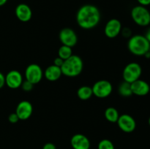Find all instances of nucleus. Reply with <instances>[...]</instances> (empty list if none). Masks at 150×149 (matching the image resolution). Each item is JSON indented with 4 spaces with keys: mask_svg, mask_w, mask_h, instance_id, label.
Here are the masks:
<instances>
[{
    "mask_svg": "<svg viewBox=\"0 0 150 149\" xmlns=\"http://www.w3.org/2000/svg\"><path fill=\"white\" fill-rule=\"evenodd\" d=\"M137 1L140 5L144 6V7L150 5V0H137Z\"/></svg>",
    "mask_w": 150,
    "mask_h": 149,
    "instance_id": "obj_28",
    "label": "nucleus"
},
{
    "mask_svg": "<svg viewBox=\"0 0 150 149\" xmlns=\"http://www.w3.org/2000/svg\"><path fill=\"white\" fill-rule=\"evenodd\" d=\"M121 32L125 37H129L131 35V30H130L129 28H124V29H122Z\"/></svg>",
    "mask_w": 150,
    "mask_h": 149,
    "instance_id": "obj_24",
    "label": "nucleus"
},
{
    "mask_svg": "<svg viewBox=\"0 0 150 149\" xmlns=\"http://www.w3.org/2000/svg\"><path fill=\"white\" fill-rule=\"evenodd\" d=\"M150 43L143 35L136 34L131 37L127 42V48L135 56H144L149 51Z\"/></svg>",
    "mask_w": 150,
    "mask_h": 149,
    "instance_id": "obj_3",
    "label": "nucleus"
},
{
    "mask_svg": "<svg viewBox=\"0 0 150 149\" xmlns=\"http://www.w3.org/2000/svg\"><path fill=\"white\" fill-rule=\"evenodd\" d=\"M131 18L137 25L147 26L150 24V12L146 7L138 5L131 10Z\"/></svg>",
    "mask_w": 150,
    "mask_h": 149,
    "instance_id": "obj_4",
    "label": "nucleus"
},
{
    "mask_svg": "<svg viewBox=\"0 0 150 149\" xmlns=\"http://www.w3.org/2000/svg\"><path fill=\"white\" fill-rule=\"evenodd\" d=\"M7 0H0V7L1 6H3L4 4H5L7 3Z\"/></svg>",
    "mask_w": 150,
    "mask_h": 149,
    "instance_id": "obj_30",
    "label": "nucleus"
},
{
    "mask_svg": "<svg viewBox=\"0 0 150 149\" xmlns=\"http://www.w3.org/2000/svg\"><path fill=\"white\" fill-rule=\"evenodd\" d=\"M122 29V27L121 22L118 19L113 18L107 22L104 29V32L107 37L112 39L115 38L121 33Z\"/></svg>",
    "mask_w": 150,
    "mask_h": 149,
    "instance_id": "obj_10",
    "label": "nucleus"
},
{
    "mask_svg": "<svg viewBox=\"0 0 150 149\" xmlns=\"http://www.w3.org/2000/svg\"><path fill=\"white\" fill-rule=\"evenodd\" d=\"M4 85H5V76L0 72V89H2Z\"/></svg>",
    "mask_w": 150,
    "mask_h": 149,
    "instance_id": "obj_27",
    "label": "nucleus"
},
{
    "mask_svg": "<svg viewBox=\"0 0 150 149\" xmlns=\"http://www.w3.org/2000/svg\"><path fill=\"white\" fill-rule=\"evenodd\" d=\"M73 55V52H72V48L66 45H62L59 48L58 51V56L62 58L63 60H66L67 58H70L71 56Z\"/></svg>",
    "mask_w": 150,
    "mask_h": 149,
    "instance_id": "obj_20",
    "label": "nucleus"
},
{
    "mask_svg": "<svg viewBox=\"0 0 150 149\" xmlns=\"http://www.w3.org/2000/svg\"><path fill=\"white\" fill-rule=\"evenodd\" d=\"M130 85H131L132 93L136 96H146L150 91V86L149 83L145 80L139 79L133 83H130Z\"/></svg>",
    "mask_w": 150,
    "mask_h": 149,
    "instance_id": "obj_13",
    "label": "nucleus"
},
{
    "mask_svg": "<svg viewBox=\"0 0 150 149\" xmlns=\"http://www.w3.org/2000/svg\"><path fill=\"white\" fill-rule=\"evenodd\" d=\"M21 87L22 88V89H23L24 91L29 92V91H32V89H33L34 84H33V83H31V82H29V81H28V80H23V83H22Z\"/></svg>",
    "mask_w": 150,
    "mask_h": 149,
    "instance_id": "obj_22",
    "label": "nucleus"
},
{
    "mask_svg": "<svg viewBox=\"0 0 150 149\" xmlns=\"http://www.w3.org/2000/svg\"><path fill=\"white\" fill-rule=\"evenodd\" d=\"M119 93L121 96H124V97H128L130 96L133 93H132V89H131V85L130 83H127V82L124 81L120 85L118 89Z\"/></svg>",
    "mask_w": 150,
    "mask_h": 149,
    "instance_id": "obj_19",
    "label": "nucleus"
},
{
    "mask_svg": "<svg viewBox=\"0 0 150 149\" xmlns=\"http://www.w3.org/2000/svg\"><path fill=\"white\" fill-rule=\"evenodd\" d=\"M144 56L146 57V58H150V51H149L144 54Z\"/></svg>",
    "mask_w": 150,
    "mask_h": 149,
    "instance_id": "obj_31",
    "label": "nucleus"
},
{
    "mask_svg": "<svg viewBox=\"0 0 150 149\" xmlns=\"http://www.w3.org/2000/svg\"><path fill=\"white\" fill-rule=\"evenodd\" d=\"M42 149H57V147H56V145L54 143H48L44 145Z\"/></svg>",
    "mask_w": 150,
    "mask_h": 149,
    "instance_id": "obj_26",
    "label": "nucleus"
},
{
    "mask_svg": "<svg viewBox=\"0 0 150 149\" xmlns=\"http://www.w3.org/2000/svg\"><path fill=\"white\" fill-rule=\"evenodd\" d=\"M117 124L120 129L126 133L133 132L136 128V122L133 117L128 114H122L120 115Z\"/></svg>",
    "mask_w": 150,
    "mask_h": 149,
    "instance_id": "obj_8",
    "label": "nucleus"
},
{
    "mask_svg": "<svg viewBox=\"0 0 150 149\" xmlns=\"http://www.w3.org/2000/svg\"><path fill=\"white\" fill-rule=\"evenodd\" d=\"M8 121H10L11 124H16V123L19 121V118L18 117L17 114H16V112H13V113L9 115Z\"/></svg>",
    "mask_w": 150,
    "mask_h": 149,
    "instance_id": "obj_23",
    "label": "nucleus"
},
{
    "mask_svg": "<svg viewBox=\"0 0 150 149\" xmlns=\"http://www.w3.org/2000/svg\"><path fill=\"white\" fill-rule=\"evenodd\" d=\"M98 149H115L112 142L108 139H103L98 143Z\"/></svg>",
    "mask_w": 150,
    "mask_h": 149,
    "instance_id": "obj_21",
    "label": "nucleus"
},
{
    "mask_svg": "<svg viewBox=\"0 0 150 149\" xmlns=\"http://www.w3.org/2000/svg\"><path fill=\"white\" fill-rule=\"evenodd\" d=\"M70 144L73 149H89L90 142L86 136L82 134H76L72 137Z\"/></svg>",
    "mask_w": 150,
    "mask_h": 149,
    "instance_id": "obj_14",
    "label": "nucleus"
},
{
    "mask_svg": "<svg viewBox=\"0 0 150 149\" xmlns=\"http://www.w3.org/2000/svg\"><path fill=\"white\" fill-rule=\"evenodd\" d=\"M142 74V68L139 64L136 62L129 63L125 67L122 72L124 81L132 83L140 78Z\"/></svg>",
    "mask_w": 150,
    "mask_h": 149,
    "instance_id": "obj_5",
    "label": "nucleus"
},
{
    "mask_svg": "<svg viewBox=\"0 0 150 149\" xmlns=\"http://www.w3.org/2000/svg\"><path fill=\"white\" fill-rule=\"evenodd\" d=\"M100 13L97 7L92 4H85L79 8L76 14L78 25L83 29H92L99 23Z\"/></svg>",
    "mask_w": 150,
    "mask_h": 149,
    "instance_id": "obj_1",
    "label": "nucleus"
},
{
    "mask_svg": "<svg viewBox=\"0 0 150 149\" xmlns=\"http://www.w3.org/2000/svg\"><path fill=\"white\" fill-rule=\"evenodd\" d=\"M92 89L93 95L98 98L103 99L111 94L113 91V86L108 80H100L93 85Z\"/></svg>",
    "mask_w": 150,
    "mask_h": 149,
    "instance_id": "obj_6",
    "label": "nucleus"
},
{
    "mask_svg": "<svg viewBox=\"0 0 150 149\" xmlns=\"http://www.w3.org/2000/svg\"><path fill=\"white\" fill-rule=\"evenodd\" d=\"M62 73L61 67H57V66L53 65L49 66L45 69V72L43 73V75L45 76V78L51 82H54L58 80L62 76Z\"/></svg>",
    "mask_w": 150,
    "mask_h": 149,
    "instance_id": "obj_16",
    "label": "nucleus"
},
{
    "mask_svg": "<svg viewBox=\"0 0 150 149\" xmlns=\"http://www.w3.org/2000/svg\"><path fill=\"white\" fill-rule=\"evenodd\" d=\"M78 97L81 100H87L90 99L93 95L92 87L88 86H83L79 88L77 91Z\"/></svg>",
    "mask_w": 150,
    "mask_h": 149,
    "instance_id": "obj_18",
    "label": "nucleus"
},
{
    "mask_svg": "<svg viewBox=\"0 0 150 149\" xmlns=\"http://www.w3.org/2000/svg\"><path fill=\"white\" fill-rule=\"evenodd\" d=\"M43 76V72L42 68L37 64H31L25 70V77L26 80L31 82L34 85L40 83Z\"/></svg>",
    "mask_w": 150,
    "mask_h": 149,
    "instance_id": "obj_7",
    "label": "nucleus"
},
{
    "mask_svg": "<svg viewBox=\"0 0 150 149\" xmlns=\"http://www.w3.org/2000/svg\"><path fill=\"white\" fill-rule=\"evenodd\" d=\"M148 124H149V125L150 127V117L149 118V119H148Z\"/></svg>",
    "mask_w": 150,
    "mask_h": 149,
    "instance_id": "obj_32",
    "label": "nucleus"
},
{
    "mask_svg": "<svg viewBox=\"0 0 150 149\" xmlns=\"http://www.w3.org/2000/svg\"><path fill=\"white\" fill-rule=\"evenodd\" d=\"M144 37L146 38V39H147V40L149 41V42L150 43V28H149V29H148L147 31H146V34H145Z\"/></svg>",
    "mask_w": 150,
    "mask_h": 149,
    "instance_id": "obj_29",
    "label": "nucleus"
},
{
    "mask_svg": "<svg viewBox=\"0 0 150 149\" xmlns=\"http://www.w3.org/2000/svg\"><path fill=\"white\" fill-rule=\"evenodd\" d=\"M83 68V63L80 56L72 55L67 59L64 60L61 67L62 74L66 77H77L81 73Z\"/></svg>",
    "mask_w": 150,
    "mask_h": 149,
    "instance_id": "obj_2",
    "label": "nucleus"
},
{
    "mask_svg": "<svg viewBox=\"0 0 150 149\" xmlns=\"http://www.w3.org/2000/svg\"><path fill=\"white\" fill-rule=\"evenodd\" d=\"M63 62H64V60L62 58H61L60 57H57V58L54 59V65L57 66V67H61L62 65L63 64Z\"/></svg>",
    "mask_w": 150,
    "mask_h": 149,
    "instance_id": "obj_25",
    "label": "nucleus"
},
{
    "mask_svg": "<svg viewBox=\"0 0 150 149\" xmlns=\"http://www.w3.org/2000/svg\"><path fill=\"white\" fill-rule=\"evenodd\" d=\"M104 115H105V119L111 123H117L120 117L118 110L112 107L106 108L104 112Z\"/></svg>",
    "mask_w": 150,
    "mask_h": 149,
    "instance_id": "obj_17",
    "label": "nucleus"
},
{
    "mask_svg": "<svg viewBox=\"0 0 150 149\" xmlns=\"http://www.w3.org/2000/svg\"><path fill=\"white\" fill-rule=\"evenodd\" d=\"M33 112V106L29 101L23 100L18 104L16 109V113L17 114L19 120H27L31 117Z\"/></svg>",
    "mask_w": 150,
    "mask_h": 149,
    "instance_id": "obj_11",
    "label": "nucleus"
},
{
    "mask_svg": "<svg viewBox=\"0 0 150 149\" xmlns=\"http://www.w3.org/2000/svg\"><path fill=\"white\" fill-rule=\"evenodd\" d=\"M149 51H150V47H149Z\"/></svg>",
    "mask_w": 150,
    "mask_h": 149,
    "instance_id": "obj_33",
    "label": "nucleus"
},
{
    "mask_svg": "<svg viewBox=\"0 0 150 149\" xmlns=\"http://www.w3.org/2000/svg\"><path fill=\"white\" fill-rule=\"evenodd\" d=\"M23 81V76L20 72L17 70H11L5 76V84L10 89H18Z\"/></svg>",
    "mask_w": 150,
    "mask_h": 149,
    "instance_id": "obj_12",
    "label": "nucleus"
},
{
    "mask_svg": "<svg viewBox=\"0 0 150 149\" xmlns=\"http://www.w3.org/2000/svg\"><path fill=\"white\" fill-rule=\"evenodd\" d=\"M16 15L21 21L28 22L32 18V11L27 4H19L16 8Z\"/></svg>",
    "mask_w": 150,
    "mask_h": 149,
    "instance_id": "obj_15",
    "label": "nucleus"
},
{
    "mask_svg": "<svg viewBox=\"0 0 150 149\" xmlns=\"http://www.w3.org/2000/svg\"><path fill=\"white\" fill-rule=\"evenodd\" d=\"M59 39L62 45L73 48L77 44L78 37L70 28H64L59 32Z\"/></svg>",
    "mask_w": 150,
    "mask_h": 149,
    "instance_id": "obj_9",
    "label": "nucleus"
}]
</instances>
